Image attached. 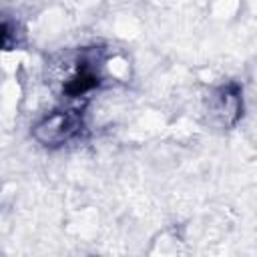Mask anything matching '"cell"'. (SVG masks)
<instances>
[{
  "label": "cell",
  "instance_id": "cell-1",
  "mask_svg": "<svg viewBox=\"0 0 257 257\" xmlns=\"http://www.w3.org/2000/svg\"><path fill=\"white\" fill-rule=\"evenodd\" d=\"M72 128H74V122H72V118L68 114H64V116L62 114L48 116L44 120V124L38 126L40 133H46V137H44L46 143H58V141L68 139V135L72 133Z\"/></svg>",
  "mask_w": 257,
  "mask_h": 257
}]
</instances>
